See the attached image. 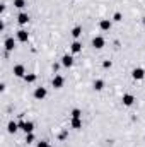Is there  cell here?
Segmentation results:
<instances>
[{
    "label": "cell",
    "instance_id": "6da1fadb",
    "mask_svg": "<svg viewBox=\"0 0 145 147\" xmlns=\"http://www.w3.org/2000/svg\"><path fill=\"white\" fill-rule=\"evenodd\" d=\"M63 84H65V77L60 75V74H56V75L53 77V80H51V86H53L55 89H62Z\"/></svg>",
    "mask_w": 145,
    "mask_h": 147
},
{
    "label": "cell",
    "instance_id": "7a4b0ae2",
    "mask_svg": "<svg viewBox=\"0 0 145 147\" xmlns=\"http://www.w3.org/2000/svg\"><path fill=\"white\" fill-rule=\"evenodd\" d=\"M48 96V91H46V87H36L34 89V99H38V101H43L44 98Z\"/></svg>",
    "mask_w": 145,
    "mask_h": 147
},
{
    "label": "cell",
    "instance_id": "3957f363",
    "mask_svg": "<svg viewBox=\"0 0 145 147\" xmlns=\"http://www.w3.org/2000/svg\"><path fill=\"white\" fill-rule=\"evenodd\" d=\"M135 96L133 94H123L121 96V103H123V106H133L135 105Z\"/></svg>",
    "mask_w": 145,
    "mask_h": 147
},
{
    "label": "cell",
    "instance_id": "277c9868",
    "mask_svg": "<svg viewBox=\"0 0 145 147\" xmlns=\"http://www.w3.org/2000/svg\"><path fill=\"white\" fill-rule=\"evenodd\" d=\"M132 77H133L135 80H144L145 79V70L142 69V67H137V69L132 70Z\"/></svg>",
    "mask_w": 145,
    "mask_h": 147
},
{
    "label": "cell",
    "instance_id": "5b68a950",
    "mask_svg": "<svg viewBox=\"0 0 145 147\" xmlns=\"http://www.w3.org/2000/svg\"><path fill=\"white\" fill-rule=\"evenodd\" d=\"M104 45H106V39H104L103 36L92 38V46H94L96 50H101V48H104Z\"/></svg>",
    "mask_w": 145,
    "mask_h": 147
},
{
    "label": "cell",
    "instance_id": "8992f818",
    "mask_svg": "<svg viewBox=\"0 0 145 147\" xmlns=\"http://www.w3.org/2000/svg\"><path fill=\"white\" fill-rule=\"evenodd\" d=\"M14 75L15 77H26V67L22 65V63H19V65H14Z\"/></svg>",
    "mask_w": 145,
    "mask_h": 147
},
{
    "label": "cell",
    "instance_id": "52a82bcc",
    "mask_svg": "<svg viewBox=\"0 0 145 147\" xmlns=\"http://www.w3.org/2000/svg\"><path fill=\"white\" fill-rule=\"evenodd\" d=\"M19 127H21L26 134H31V132L34 130V123H33V121H21Z\"/></svg>",
    "mask_w": 145,
    "mask_h": 147
},
{
    "label": "cell",
    "instance_id": "ba28073f",
    "mask_svg": "<svg viewBox=\"0 0 145 147\" xmlns=\"http://www.w3.org/2000/svg\"><path fill=\"white\" fill-rule=\"evenodd\" d=\"M111 26H113V22H111L109 19H101V21H99V29H101V31H109Z\"/></svg>",
    "mask_w": 145,
    "mask_h": 147
},
{
    "label": "cell",
    "instance_id": "9c48e42d",
    "mask_svg": "<svg viewBox=\"0 0 145 147\" xmlns=\"http://www.w3.org/2000/svg\"><path fill=\"white\" fill-rule=\"evenodd\" d=\"M17 39H19L21 43H28V39H29V33H28L26 29H19V31H17Z\"/></svg>",
    "mask_w": 145,
    "mask_h": 147
},
{
    "label": "cell",
    "instance_id": "30bf717a",
    "mask_svg": "<svg viewBox=\"0 0 145 147\" xmlns=\"http://www.w3.org/2000/svg\"><path fill=\"white\" fill-rule=\"evenodd\" d=\"M62 65L67 67V69H70V67L73 65V57H70V55H63V57H62Z\"/></svg>",
    "mask_w": 145,
    "mask_h": 147
},
{
    "label": "cell",
    "instance_id": "8fae6325",
    "mask_svg": "<svg viewBox=\"0 0 145 147\" xmlns=\"http://www.w3.org/2000/svg\"><path fill=\"white\" fill-rule=\"evenodd\" d=\"M3 45H5V50H7V51H14V50H15V41H14V38H7Z\"/></svg>",
    "mask_w": 145,
    "mask_h": 147
},
{
    "label": "cell",
    "instance_id": "7c38bea8",
    "mask_svg": "<svg viewBox=\"0 0 145 147\" xmlns=\"http://www.w3.org/2000/svg\"><path fill=\"white\" fill-rule=\"evenodd\" d=\"M17 22H19L21 26H24V24H28V22H29V16H28L26 12H21V14L17 16Z\"/></svg>",
    "mask_w": 145,
    "mask_h": 147
},
{
    "label": "cell",
    "instance_id": "4fadbf2b",
    "mask_svg": "<svg viewBox=\"0 0 145 147\" xmlns=\"http://www.w3.org/2000/svg\"><path fill=\"white\" fill-rule=\"evenodd\" d=\"M70 127L73 130H80L82 128V118H72L70 120Z\"/></svg>",
    "mask_w": 145,
    "mask_h": 147
},
{
    "label": "cell",
    "instance_id": "5bb4252c",
    "mask_svg": "<svg viewBox=\"0 0 145 147\" xmlns=\"http://www.w3.org/2000/svg\"><path fill=\"white\" fill-rule=\"evenodd\" d=\"M70 50H72V53H80V51H82V43L75 39L72 45H70Z\"/></svg>",
    "mask_w": 145,
    "mask_h": 147
},
{
    "label": "cell",
    "instance_id": "9a60e30c",
    "mask_svg": "<svg viewBox=\"0 0 145 147\" xmlns=\"http://www.w3.org/2000/svg\"><path fill=\"white\" fill-rule=\"evenodd\" d=\"M92 87H94V91H103L104 89V80L103 79H96L94 84H92Z\"/></svg>",
    "mask_w": 145,
    "mask_h": 147
},
{
    "label": "cell",
    "instance_id": "2e32d148",
    "mask_svg": "<svg viewBox=\"0 0 145 147\" xmlns=\"http://www.w3.org/2000/svg\"><path fill=\"white\" fill-rule=\"evenodd\" d=\"M17 127H19V125H17L15 121H9V125H7V132H9V134H15V132H17Z\"/></svg>",
    "mask_w": 145,
    "mask_h": 147
},
{
    "label": "cell",
    "instance_id": "e0dca14e",
    "mask_svg": "<svg viewBox=\"0 0 145 147\" xmlns=\"http://www.w3.org/2000/svg\"><path fill=\"white\" fill-rule=\"evenodd\" d=\"M70 34H72L75 39H77V38H80V36H82V26H75V28L72 29V33H70Z\"/></svg>",
    "mask_w": 145,
    "mask_h": 147
},
{
    "label": "cell",
    "instance_id": "ac0fdd59",
    "mask_svg": "<svg viewBox=\"0 0 145 147\" xmlns=\"http://www.w3.org/2000/svg\"><path fill=\"white\" fill-rule=\"evenodd\" d=\"M36 79H38L36 74H28V75L24 77V80H26L28 84H33V82H36Z\"/></svg>",
    "mask_w": 145,
    "mask_h": 147
},
{
    "label": "cell",
    "instance_id": "d6986e66",
    "mask_svg": "<svg viewBox=\"0 0 145 147\" xmlns=\"http://www.w3.org/2000/svg\"><path fill=\"white\" fill-rule=\"evenodd\" d=\"M26 5H28L26 0H14V7H15V9H24Z\"/></svg>",
    "mask_w": 145,
    "mask_h": 147
},
{
    "label": "cell",
    "instance_id": "ffe728a7",
    "mask_svg": "<svg viewBox=\"0 0 145 147\" xmlns=\"http://www.w3.org/2000/svg\"><path fill=\"white\" fill-rule=\"evenodd\" d=\"M70 115H72V118H82V110H79V108H73Z\"/></svg>",
    "mask_w": 145,
    "mask_h": 147
},
{
    "label": "cell",
    "instance_id": "44dd1931",
    "mask_svg": "<svg viewBox=\"0 0 145 147\" xmlns=\"http://www.w3.org/2000/svg\"><path fill=\"white\" fill-rule=\"evenodd\" d=\"M113 21H116V22H121V21H123V14H121V12H114V16H113Z\"/></svg>",
    "mask_w": 145,
    "mask_h": 147
},
{
    "label": "cell",
    "instance_id": "7402d4cb",
    "mask_svg": "<svg viewBox=\"0 0 145 147\" xmlns=\"http://www.w3.org/2000/svg\"><path fill=\"white\" fill-rule=\"evenodd\" d=\"M36 147H51L48 140H38L36 142Z\"/></svg>",
    "mask_w": 145,
    "mask_h": 147
},
{
    "label": "cell",
    "instance_id": "603a6c76",
    "mask_svg": "<svg viewBox=\"0 0 145 147\" xmlns=\"http://www.w3.org/2000/svg\"><path fill=\"white\" fill-rule=\"evenodd\" d=\"M26 142H28V144L34 142V134H33V132H31V134H26Z\"/></svg>",
    "mask_w": 145,
    "mask_h": 147
},
{
    "label": "cell",
    "instance_id": "cb8c5ba5",
    "mask_svg": "<svg viewBox=\"0 0 145 147\" xmlns=\"http://www.w3.org/2000/svg\"><path fill=\"white\" fill-rule=\"evenodd\" d=\"M111 65H113L111 60H104V62H103V67H104V69H111Z\"/></svg>",
    "mask_w": 145,
    "mask_h": 147
}]
</instances>
